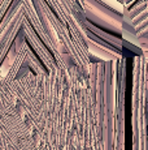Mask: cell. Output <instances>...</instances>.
Returning <instances> with one entry per match:
<instances>
[{"instance_id":"cell-1","label":"cell","mask_w":148,"mask_h":150,"mask_svg":"<svg viewBox=\"0 0 148 150\" xmlns=\"http://www.w3.org/2000/svg\"><path fill=\"white\" fill-rule=\"evenodd\" d=\"M147 60L148 54L133 56L131 131L133 150H147Z\"/></svg>"},{"instance_id":"cell-2","label":"cell","mask_w":148,"mask_h":150,"mask_svg":"<svg viewBox=\"0 0 148 150\" xmlns=\"http://www.w3.org/2000/svg\"><path fill=\"white\" fill-rule=\"evenodd\" d=\"M43 1L60 21L66 25L82 67L84 71H90L91 62L87 51V34L83 26V20L86 17L78 1L77 0H43Z\"/></svg>"},{"instance_id":"cell-4","label":"cell","mask_w":148,"mask_h":150,"mask_svg":"<svg viewBox=\"0 0 148 150\" xmlns=\"http://www.w3.org/2000/svg\"><path fill=\"white\" fill-rule=\"evenodd\" d=\"M77 1L83 11L87 21L100 29H107L110 31V34L119 37L122 14L109 9L96 0H77Z\"/></svg>"},{"instance_id":"cell-3","label":"cell","mask_w":148,"mask_h":150,"mask_svg":"<svg viewBox=\"0 0 148 150\" xmlns=\"http://www.w3.org/2000/svg\"><path fill=\"white\" fill-rule=\"evenodd\" d=\"M25 21L22 0H13L0 22V65L9 52L15 38Z\"/></svg>"},{"instance_id":"cell-8","label":"cell","mask_w":148,"mask_h":150,"mask_svg":"<svg viewBox=\"0 0 148 150\" xmlns=\"http://www.w3.org/2000/svg\"><path fill=\"white\" fill-rule=\"evenodd\" d=\"M12 1L13 0H0V22H1L3 17L5 16V13H7L8 8H9Z\"/></svg>"},{"instance_id":"cell-5","label":"cell","mask_w":148,"mask_h":150,"mask_svg":"<svg viewBox=\"0 0 148 150\" xmlns=\"http://www.w3.org/2000/svg\"><path fill=\"white\" fill-rule=\"evenodd\" d=\"M87 34V51L91 64L95 63H116L124 57L121 51L114 48L113 46L108 45L107 42L101 41L100 38L95 37L92 33L86 30Z\"/></svg>"},{"instance_id":"cell-6","label":"cell","mask_w":148,"mask_h":150,"mask_svg":"<svg viewBox=\"0 0 148 150\" xmlns=\"http://www.w3.org/2000/svg\"><path fill=\"white\" fill-rule=\"evenodd\" d=\"M21 30H22V33H24V37H25V39H26L27 45L30 46L33 52L35 54V56L38 57L39 62L42 63V65L44 67L45 72H51L52 69H55L56 63H55L53 56L51 55L50 51L45 48V46L42 43L40 39L38 38V35L34 33L33 28H31L30 24L26 21V18H25L24 24H22Z\"/></svg>"},{"instance_id":"cell-7","label":"cell","mask_w":148,"mask_h":150,"mask_svg":"<svg viewBox=\"0 0 148 150\" xmlns=\"http://www.w3.org/2000/svg\"><path fill=\"white\" fill-rule=\"evenodd\" d=\"M96 1H99L100 4L105 5V7H108L109 9L114 11V12H117L119 14H122V13H124V11H125L122 3L118 1V0H96Z\"/></svg>"}]
</instances>
